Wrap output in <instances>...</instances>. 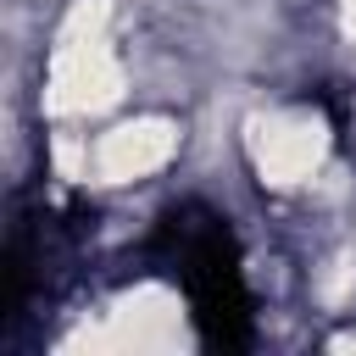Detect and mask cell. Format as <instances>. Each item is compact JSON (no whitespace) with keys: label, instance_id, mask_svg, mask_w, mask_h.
I'll list each match as a JSON object with an SVG mask.
<instances>
[{"label":"cell","instance_id":"obj_1","mask_svg":"<svg viewBox=\"0 0 356 356\" xmlns=\"http://www.w3.org/2000/svg\"><path fill=\"white\" fill-rule=\"evenodd\" d=\"M150 250L178 273L200 339L211 350H245L250 345V289H245L234 228L206 206H178L161 217Z\"/></svg>","mask_w":356,"mask_h":356}]
</instances>
